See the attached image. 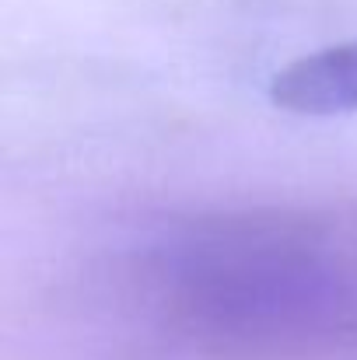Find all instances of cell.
<instances>
[{
	"label": "cell",
	"instance_id": "cell-1",
	"mask_svg": "<svg viewBox=\"0 0 357 360\" xmlns=\"http://www.w3.org/2000/svg\"><path fill=\"white\" fill-rule=\"evenodd\" d=\"M270 98L301 116L357 112V42L330 46L294 60L270 84Z\"/></svg>",
	"mask_w": 357,
	"mask_h": 360
}]
</instances>
